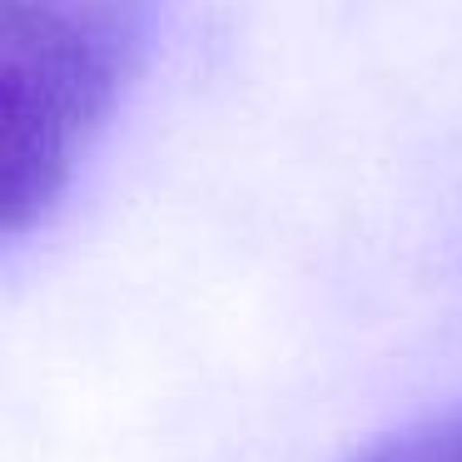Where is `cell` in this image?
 I'll return each instance as SVG.
<instances>
[{"mask_svg":"<svg viewBox=\"0 0 462 462\" xmlns=\"http://www.w3.org/2000/svg\"><path fill=\"white\" fill-rule=\"evenodd\" d=\"M144 41V0H0V224L5 239L65 199Z\"/></svg>","mask_w":462,"mask_h":462,"instance_id":"cell-1","label":"cell"},{"mask_svg":"<svg viewBox=\"0 0 462 462\" xmlns=\"http://www.w3.org/2000/svg\"><path fill=\"white\" fill-rule=\"evenodd\" d=\"M348 462H462V408L383 432Z\"/></svg>","mask_w":462,"mask_h":462,"instance_id":"cell-2","label":"cell"}]
</instances>
